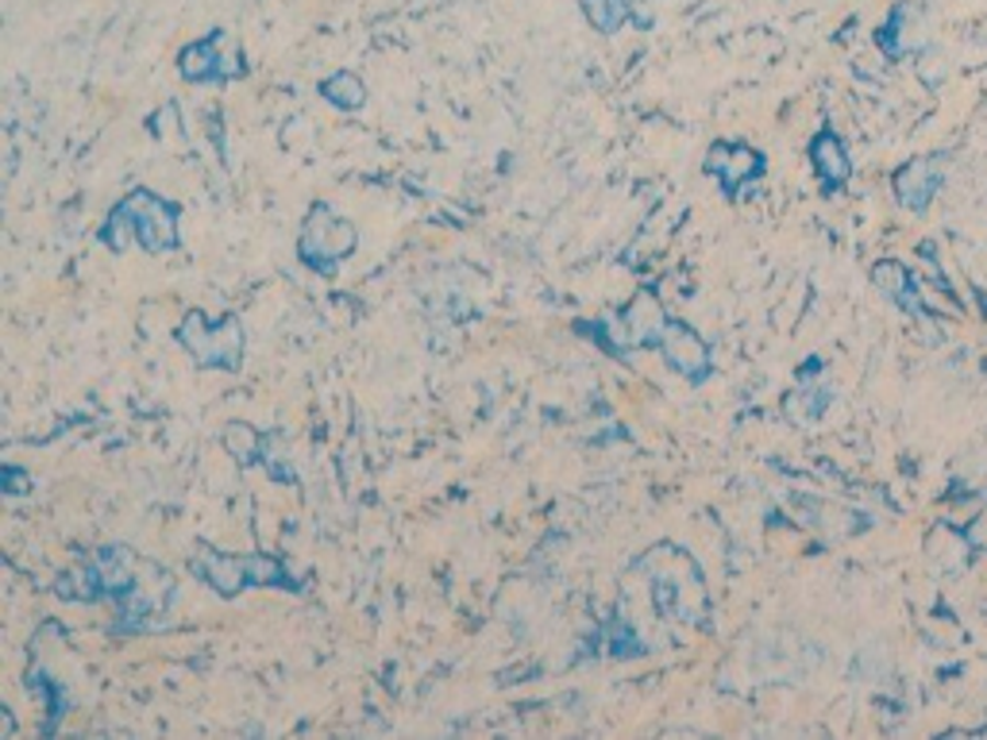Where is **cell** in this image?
Returning <instances> with one entry per match:
<instances>
[{
  "label": "cell",
  "instance_id": "obj_8",
  "mask_svg": "<svg viewBox=\"0 0 987 740\" xmlns=\"http://www.w3.org/2000/svg\"><path fill=\"white\" fill-rule=\"evenodd\" d=\"M706 173H714L729 193H737L741 186L764 173V158L744 143H714L706 150Z\"/></svg>",
  "mask_w": 987,
  "mask_h": 740
},
{
  "label": "cell",
  "instance_id": "obj_4",
  "mask_svg": "<svg viewBox=\"0 0 987 740\" xmlns=\"http://www.w3.org/2000/svg\"><path fill=\"white\" fill-rule=\"evenodd\" d=\"M135 560L127 548H101L93 560L81 571H74L70 579L58 583V594L63 598H81V602H101V598H116L124 606L135 594Z\"/></svg>",
  "mask_w": 987,
  "mask_h": 740
},
{
  "label": "cell",
  "instance_id": "obj_9",
  "mask_svg": "<svg viewBox=\"0 0 987 740\" xmlns=\"http://www.w3.org/2000/svg\"><path fill=\"white\" fill-rule=\"evenodd\" d=\"M938 190H941V170L933 158H915V162L902 166V170L895 173V193H899L902 205L915 209V213H922Z\"/></svg>",
  "mask_w": 987,
  "mask_h": 740
},
{
  "label": "cell",
  "instance_id": "obj_5",
  "mask_svg": "<svg viewBox=\"0 0 987 740\" xmlns=\"http://www.w3.org/2000/svg\"><path fill=\"white\" fill-rule=\"evenodd\" d=\"M359 244V232L348 216L333 213L328 205H313L309 209V221L301 228L298 239V255L305 267H313L316 274H333Z\"/></svg>",
  "mask_w": 987,
  "mask_h": 740
},
{
  "label": "cell",
  "instance_id": "obj_6",
  "mask_svg": "<svg viewBox=\"0 0 987 740\" xmlns=\"http://www.w3.org/2000/svg\"><path fill=\"white\" fill-rule=\"evenodd\" d=\"M178 339L198 367L239 370V362H244V324L232 313L216 324L205 313H186V321L178 324Z\"/></svg>",
  "mask_w": 987,
  "mask_h": 740
},
{
  "label": "cell",
  "instance_id": "obj_14",
  "mask_svg": "<svg viewBox=\"0 0 987 740\" xmlns=\"http://www.w3.org/2000/svg\"><path fill=\"white\" fill-rule=\"evenodd\" d=\"M321 97L328 104H336V109H344V112H356V109H363V101H367V89H363V81L356 78V74H333V78L324 81L321 86Z\"/></svg>",
  "mask_w": 987,
  "mask_h": 740
},
{
  "label": "cell",
  "instance_id": "obj_13",
  "mask_svg": "<svg viewBox=\"0 0 987 740\" xmlns=\"http://www.w3.org/2000/svg\"><path fill=\"white\" fill-rule=\"evenodd\" d=\"M224 448H228V456L236 459L239 467H255V463H262V459L270 456L267 436H259L251 425H244V421L224 425Z\"/></svg>",
  "mask_w": 987,
  "mask_h": 740
},
{
  "label": "cell",
  "instance_id": "obj_10",
  "mask_svg": "<svg viewBox=\"0 0 987 740\" xmlns=\"http://www.w3.org/2000/svg\"><path fill=\"white\" fill-rule=\"evenodd\" d=\"M810 158H814V170L821 173V181L826 186H845L849 173H853V162H849L845 147H841V139L833 132H821L818 139L810 143Z\"/></svg>",
  "mask_w": 987,
  "mask_h": 740
},
{
  "label": "cell",
  "instance_id": "obj_2",
  "mask_svg": "<svg viewBox=\"0 0 987 740\" xmlns=\"http://www.w3.org/2000/svg\"><path fill=\"white\" fill-rule=\"evenodd\" d=\"M579 328L598 336L609 351L625 359V355L637 351V347H660V336H664V328H668V316L652 290H640L621 313H609L594 324H579Z\"/></svg>",
  "mask_w": 987,
  "mask_h": 740
},
{
  "label": "cell",
  "instance_id": "obj_15",
  "mask_svg": "<svg viewBox=\"0 0 987 740\" xmlns=\"http://www.w3.org/2000/svg\"><path fill=\"white\" fill-rule=\"evenodd\" d=\"M583 12L598 32H617L625 20V0H583Z\"/></svg>",
  "mask_w": 987,
  "mask_h": 740
},
{
  "label": "cell",
  "instance_id": "obj_1",
  "mask_svg": "<svg viewBox=\"0 0 987 740\" xmlns=\"http://www.w3.org/2000/svg\"><path fill=\"white\" fill-rule=\"evenodd\" d=\"M132 239H139L143 251H175L178 247V205L155 198L150 190H132L109 213L101 228V244L112 251H124Z\"/></svg>",
  "mask_w": 987,
  "mask_h": 740
},
{
  "label": "cell",
  "instance_id": "obj_12",
  "mask_svg": "<svg viewBox=\"0 0 987 740\" xmlns=\"http://www.w3.org/2000/svg\"><path fill=\"white\" fill-rule=\"evenodd\" d=\"M872 278H876V285L887 293V298H895L902 309H907L910 316H926L922 301H918V290H915V278L907 274V270L899 267V262H879L876 270H872Z\"/></svg>",
  "mask_w": 987,
  "mask_h": 740
},
{
  "label": "cell",
  "instance_id": "obj_7",
  "mask_svg": "<svg viewBox=\"0 0 987 740\" xmlns=\"http://www.w3.org/2000/svg\"><path fill=\"white\" fill-rule=\"evenodd\" d=\"M660 355H664L668 367L680 370V374H687L691 382H703L706 374L714 370V359H710L706 339L698 336L691 324H680V321H668L664 336H660Z\"/></svg>",
  "mask_w": 987,
  "mask_h": 740
},
{
  "label": "cell",
  "instance_id": "obj_11",
  "mask_svg": "<svg viewBox=\"0 0 987 740\" xmlns=\"http://www.w3.org/2000/svg\"><path fill=\"white\" fill-rule=\"evenodd\" d=\"M178 70H182L186 81H224V70H221V40L216 35H209V40L201 43H190V47L182 51V58H178Z\"/></svg>",
  "mask_w": 987,
  "mask_h": 740
},
{
  "label": "cell",
  "instance_id": "obj_3",
  "mask_svg": "<svg viewBox=\"0 0 987 740\" xmlns=\"http://www.w3.org/2000/svg\"><path fill=\"white\" fill-rule=\"evenodd\" d=\"M193 571L213 586L224 598H236L247 586H285V591H298V579L285 575L282 560H270V556H221V551H205L193 560Z\"/></svg>",
  "mask_w": 987,
  "mask_h": 740
}]
</instances>
